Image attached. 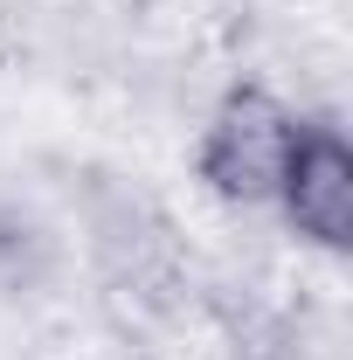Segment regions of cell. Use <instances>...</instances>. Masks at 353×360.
Instances as JSON below:
<instances>
[{"mask_svg": "<svg viewBox=\"0 0 353 360\" xmlns=\"http://www.w3.org/2000/svg\"><path fill=\"white\" fill-rule=\"evenodd\" d=\"M298 132V104H284L270 84L243 77L215 97V111L194 132V180L222 208H270L284 153Z\"/></svg>", "mask_w": 353, "mask_h": 360, "instance_id": "6da1fadb", "label": "cell"}, {"mask_svg": "<svg viewBox=\"0 0 353 360\" xmlns=\"http://www.w3.org/2000/svg\"><path fill=\"white\" fill-rule=\"evenodd\" d=\"M42 270H49V229L28 208L0 201V291H28V284H42Z\"/></svg>", "mask_w": 353, "mask_h": 360, "instance_id": "3957f363", "label": "cell"}, {"mask_svg": "<svg viewBox=\"0 0 353 360\" xmlns=\"http://www.w3.org/2000/svg\"><path fill=\"white\" fill-rule=\"evenodd\" d=\"M270 208L319 257H347L353 250V139L340 132V118L298 111V132H291Z\"/></svg>", "mask_w": 353, "mask_h": 360, "instance_id": "7a4b0ae2", "label": "cell"}]
</instances>
